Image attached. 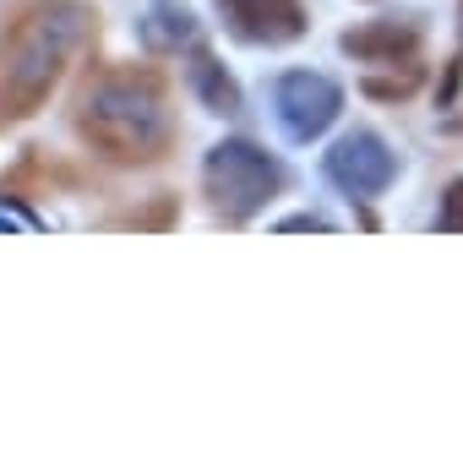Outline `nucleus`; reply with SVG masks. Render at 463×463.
<instances>
[{"mask_svg": "<svg viewBox=\"0 0 463 463\" xmlns=\"http://www.w3.org/2000/svg\"><path fill=\"white\" fill-rule=\"evenodd\" d=\"M218 12L241 44H295L306 33L300 0H218Z\"/></svg>", "mask_w": 463, "mask_h": 463, "instance_id": "423d86ee", "label": "nucleus"}, {"mask_svg": "<svg viewBox=\"0 0 463 463\" xmlns=\"http://www.w3.org/2000/svg\"><path fill=\"white\" fill-rule=\"evenodd\" d=\"M344 109V88L322 71H284L273 82V115L289 142H317Z\"/></svg>", "mask_w": 463, "mask_h": 463, "instance_id": "20e7f679", "label": "nucleus"}, {"mask_svg": "<svg viewBox=\"0 0 463 463\" xmlns=\"http://www.w3.org/2000/svg\"><path fill=\"white\" fill-rule=\"evenodd\" d=\"M191 39H196L191 6H180V0H153L147 17H142V44L158 50V55H169V50H180V44H191Z\"/></svg>", "mask_w": 463, "mask_h": 463, "instance_id": "6e6552de", "label": "nucleus"}, {"mask_svg": "<svg viewBox=\"0 0 463 463\" xmlns=\"http://www.w3.org/2000/svg\"><path fill=\"white\" fill-rule=\"evenodd\" d=\"M99 17L82 0H33L12 17V28L0 33V115L23 120L33 115L50 88L61 82L66 61L93 39Z\"/></svg>", "mask_w": 463, "mask_h": 463, "instance_id": "f257e3e1", "label": "nucleus"}, {"mask_svg": "<svg viewBox=\"0 0 463 463\" xmlns=\"http://www.w3.org/2000/svg\"><path fill=\"white\" fill-rule=\"evenodd\" d=\"M414 44H420V33H414L409 23H398V17H382V23H365V28H349V33H344V55L376 61V66H392L398 55L409 61Z\"/></svg>", "mask_w": 463, "mask_h": 463, "instance_id": "0eeeda50", "label": "nucleus"}, {"mask_svg": "<svg viewBox=\"0 0 463 463\" xmlns=\"http://www.w3.org/2000/svg\"><path fill=\"white\" fill-rule=\"evenodd\" d=\"M447 235H463V175L447 185V196H441V218H436Z\"/></svg>", "mask_w": 463, "mask_h": 463, "instance_id": "9d476101", "label": "nucleus"}, {"mask_svg": "<svg viewBox=\"0 0 463 463\" xmlns=\"http://www.w3.org/2000/svg\"><path fill=\"white\" fill-rule=\"evenodd\" d=\"M279 229H327V223H322V218H311V213H306V218H284V223H279Z\"/></svg>", "mask_w": 463, "mask_h": 463, "instance_id": "9b49d317", "label": "nucleus"}, {"mask_svg": "<svg viewBox=\"0 0 463 463\" xmlns=\"http://www.w3.org/2000/svg\"><path fill=\"white\" fill-rule=\"evenodd\" d=\"M77 137L109 164H158L175 142L164 82L153 71H104L77 99Z\"/></svg>", "mask_w": 463, "mask_h": 463, "instance_id": "f03ea898", "label": "nucleus"}, {"mask_svg": "<svg viewBox=\"0 0 463 463\" xmlns=\"http://www.w3.org/2000/svg\"><path fill=\"white\" fill-rule=\"evenodd\" d=\"M327 175H333V185L349 191V196H382V191L392 185V175H398V158L387 153V142H382L376 131H349V137L333 142Z\"/></svg>", "mask_w": 463, "mask_h": 463, "instance_id": "39448f33", "label": "nucleus"}, {"mask_svg": "<svg viewBox=\"0 0 463 463\" xmlns=\"http://www.w3.org/2000/svg\"><path fill=\"white\" fill-rule=\"evenodd\" d=\"M202 185H207L218 218L246 223L262 202L279 196L284 169H279V158H268L257 142H246V137H223V142L207 153V164H202Z\"/></svg>", "mask_w": 463, "mask_h": 463, "instance_id": "7ed1b4c3", "label": "nucleus"}, {"mask_svg": "<svg viewBox=\"0 0 463 463\" xmlns=\"http://www.w3.org/2000/svg\"><path fill=\"white\" fill-rule=\"evenodd\" d=\"M185 77H191V93H196L213 115H241V88H235V77H229L207 50H196V55H191Z\"/></svg>", "mask_w": 463, "mask_h": 463, "instance_id": "1a4fd4ad", "label": "nucleus"}]
</instances>
